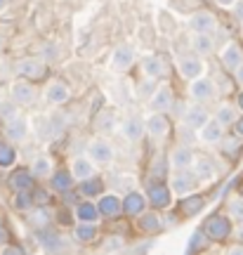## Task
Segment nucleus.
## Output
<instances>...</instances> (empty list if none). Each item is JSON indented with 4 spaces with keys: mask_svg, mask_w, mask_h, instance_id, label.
<instances>
[{
    "mask_svg": "<svg viewBox=\"0 0 243 255\" xmlns=\"http://www.w3.org/2000/svg\"><path fill=\"white\" fill-rule=\"evenodd\" d=\"M203 229H206V234H208L210 241H222V239L229 237V232H232V222H229L227 218H222V215H213V218L206 220Z\"/></svg>",
    "mask_w": 243,
    "mask_h": 255,
    "instance_id": "1",
    "label": "nucleus"
},
{
    "mask_svg": "<svg viewBox=\"0 0 243 255\" xmlns=\"http://www.w3.org/2000/svg\"><path fill=\"white\" fill-rule=\"evenodd\" d=\"M196 180L198 177L194 175V170L189 173V168H187V170H175V175H172V189H175L177 196H187V194L194 191Z\"/></svg>",
    "mask_w": 243,
    "mask_h": 255,
    "instance_id": "2",
    "label": "nucleus"
},
{
    "mask_svg": "<svg viewBox=\"0 0 243 255\" xmlns=\"http://www.w3.org/2000/svg\"><path fill=\"white\" fill-rule=\"evenodd\" d=\"M191 170L196 175L201 182H210V180H215V161L210 158V156H194V163H191Z\"/></svg>",
    "mask_w": 243,
    "mask_h": 255,
    "instance_id": "3",
    "label": "nucleus"
},
{
    "mask_svg": "<svg viewBox=\"0 0 243 255\" xmlns=\"http://www.w3.org/2000/svg\"><path fill=\"white\" fill-rule=\"evenodd\" d=\"M189 97L194 102H208L215 97V85L213 81H208V78H196V81H191L189 85Z\"/></svg>",
    "mask_w": 243,
    "mask_h": 255,
    "instance_id": "4",
    "label": "nucleus"
},
{
    "mask_svg": "<svg viewBox=\"0 0 243 255\" xmlns=\"http://www.w3.org/2000/svg\"><path fill=\"white\" fill-rule=\"evenodd\" d=\"M36 241L40 244L43 251H50V253H57V251H62L64 248V239L50 227H43L36 232Z\"/></svg>",
    "mask_w": 243,
    "mask_h": 255,
    "instance_id": "5",
    "label": "nucleus"
},
{
    "mask_svg": "<svg viewBox=\"0 0 243 255\" xmlns=\"http://www.w3.org/2000/svg\"><path fill=\"white\" fill-rule=\"evenodd\" d=\"M14 71L19 76H24V78H31V81H36V78H43L45 76V64L40 62V59H19L14 64Z\"/></svg>",
    "mask_w": 243,
    "mask_h": 255,
    "instance_id": "6",
    "label": "nucleus"
},
{
    "mask_svg": "<svg viewBox=\"0 0 243 255\" xmlns=\"http://www.w3.org/2000/svg\"><path fill=\"white\" fill-rule=\"evenodd\" d=\"M121 132H123V137L130 139V142H139L142 135L146 132V123L139 119V116H127V119L121 123Z\"/></svg>",
    "mask_w": 243,
    "mask_h": 255,
    "instance_id": "7",
    "label": "nucleus"
},
{
    "mask_svg": "<svg viewBox=\"0 0 243 255\" xmlns=\"http://www.w3.org/2000/svg\"><path fill=\"white\" fill-rule=\"evenodd\" d=\"M88 154L95 163H111L114 161V146L107 139H92L88 146Z\"/></svg>",
    "mask_w": 243,
    "mask_h": 255,
    "instance_id": "8",
    "label": "nucleus"
},
{
    "mask_svg": "<svg viewBox=\"0 0 243 255\" xmlns=\"http://www.w3.org/2000/svg\"><path fill=\"white\" fill-rule=\"evenodd\" d=\"M146 132H149L153 139H165L168 132H170V121L165 119V114L156 111L151 119L146 121Z\"/></svg>",
    "mask_w": 243,
    "mask_h": 255,
    "instance_id": "9",
    "label": "nucleus"
},
{
    "mask_svg": "<svg viewBox=\"0 0 243 255\" xmlns=\"http://www.w3.org/2000/svg\"><path fill=\"white\" fill-rule=\"evenodd\" d=\"M189 26L194 33H213L217 28V19L213 12H196L189 19Z\"/></svg>",
    "mask_w": 243,
    "mask_h": 255,
    "instance_id": "10",
    "label": "nucleus"
},
{
    "mask_svg": "<svg viewBox=\"0 0 243 255\" xmlns=\"http://www.w3.org/2000/svg\"><path fill=\"white\" fill-rule=\"evenodd\" d=\"M180 73L187 78V81H196L203 76V62H201V57L196 55H187L180 59Z\"/></svg>",
    "mask_w": 243,
    "mask_h": 255,
    "instance_id": "11",
    "label": "nucleus"
},
{
    "mask_svg": "<svg viewBox=\"0 0 243 255\" xmlns=\"http://www.w3.org/2000/svg\"><path fill=\"white\" fill-rule=\"evenodd\" d=\"M12 100L21 104V107H28V104L36 102V88L26 81H17L12 85Z\"/></svg>",
    "mask_w": 243,
    "mask_h": 255,
    "instance_id": "12",
    "label": "nucleus"
},
{
    "mask_svg": "<svg viewBox=\"0 0 243 255\" xmlns=\"http://www.w3.org/2000/svg\"><path fill=\"white\" fill-rule=\"evenodd\" d=\"M26 132H28V123H26V119H21V116H14V119H9L7 123H5V137H7L9 142L26 139Z\"/></svg>",
    "mask_w": 243,
    "mask_h": 255,
    "instance_id": "13",
    "label": "nucleus"
},
{
    "mask_svg": "<svg viewBox=\"0 0 243 255\" xmlns=\"http://www.w3.org/2000/svg\"><path fill=\"white\" fill-rule=\"evenodd\" d=\"M172 90L170 85H161L158 90H153L151 95V109L153 111H161V114H165V111L172 109Z\"/></svg>",
    "mask_w": 243,
    "mask_h": 255,
    "instance_id": "14",
    "label": "nucleus"
},
{
    "mask_svg": "<svg viewBox=\"0 0 243 255\" xmlns=\"http://www.w3.org/2000/svg\"><path fill=\"white\" fill-rule=\"evenodd\" d=\"M222 137H225V126L220 123L217 119H208L201 128V139L208 142V144H217V142H222Z\"/></svg>",
    "mask_w": 243,
    "mask_h": 255,
    "instance_id": "15",
    "label": "nucleus"
},
{
    "mask_svg": "<svg viewBox=\"0 0 243 255\" xmlns=\"http://www.w3.org/2000/svg\"><path fill=\"white\" fill-rule=\"evenodd\" d=\"M146 201H149V196L139 194V191H132V194H127L125 199H123V210H125L127 215L137 218V215H142L146 210Z\"/></svg>",
    "mask_w": 243,
    "mask_h": 255,
    "instance_id": "16",
    "label": "nucleus"
},
{
    "mask_svg": "<svg viewBox=\"0 0 243 255\" xmlns=\"http://www.w3.org/2000/svg\"><path fill=\"white\" fill-rule=\"evenodd\" d=\"M194 163V151L189 146H175L170 151V165L175 170H187Z\"/></svg>",
    "mask_w": 243,
    "mask_h": 255,
    "instance_id": "17",
    "label": "nucleus"
},
{
    "mask_svg": "<svg viewBox=\"0 0 243 255\" xmlns=\"http://www.w3.org/2000/svg\"><path fill=\"white\" fill-rule=\"evenodd\" d=\"M220 59H222V64H225V69H229V71H236V69H239V66L243 64V52H241V47L236 45V43H229V45L222 50Z\"/></svg>",
    "mask_w": 243,
    "mask_h": 255,
    "instance_id": "18",
    "label": "nucleus"
},
{
    "mask_svg": "<svg viewBox=\"0 0 243 255\" xmlns=\"http://www.w3.org/2000/svg\"><path fill=\"white\" fill-rule=\"evenodd\" d=\"M146 196H149V203L156 206V208H168V206H170V189L163 187L161 182L151 184L149 191H146Z\"/></svg>",
    "mask_w": 243,
    "mask_h": 255,
    "instance_id": "19",
    "label": "nucleus"
},
{
    "mask_svg": "<svg viewBox=\"0 0 243 255\" xmlns=\"http://www.w3.org/2000/svg\"><path fill=\"white\" fill-rule=\"evenodd\" d=\"M135 62V50L130 45H118L116 52H114V69L118 71H127Z\"/></svg>",
    "mask_w": 243,
    "mask_h": 255,
    "instance_id": "20",
    "label": "nucleus"
},
{
    "mask_svg": "<svg viewBox=\"0 0 243 255\" xmlns=\"http://www.w3.org/2000/svg\"><path fill=\"white\" fill-rule=\"evenodd\" d=\"M33 170H17V173L9 175V187L14 191H31L33 187Z\"/></svg>",
    "mask_w": 243,
    "mask_h": 255,
    "instance_id": "21",
    "label": "nucleus"
},
{
    "mask_svg": "<svg viewBox=\"0 0 243 255\" xmlns=\"http://www.w3.org/2000/svg\"><path fill=\"white\" fill-rule=\"evenodd\" d=\"M97 208H99V215L114 218V215H118V213L123 210V201H118V196H114V194H107V196L99 199Z\"/></svg>",
    "mask_w": 243,
    "mask_h": 255,
    "instance_id": "22",
    "label": "nucleus"
},
{
    "mask_svg": "<svg viewBox=\"0 0 243 255\" xmlns=\"http://www.w3.org/2000/svg\"><path fill=\"white\" fill-rule=\"evenodd\" d=\"M45 97L47 102H52V104H66L69 102V97H71V92H69V88L64 85V83H50L45 90Z\"/></svg>",
    "mask_w": 243,
    "mask_h": 255,
    "instance_id": "23",
    "label": "nucleus"
},
{
    "mask_svg": "<svg viewBox=\"0 0 243 255\" xmlns=\"http://www.w3.org/2000/svg\"><path fill=\"white\" fill-rule=\"evenodd\" d=\"M92 163L95 161H88V158H76L73 161V165H71V173H73V177L78 180V182H83V180H90L92 175H95V168H92Z\"/></svg>",
    "mask_w": 243,
    "mask_h": 255,
    "instance_id": "24",
    "label": "nucleus"
},
{
    "mask_svg": "<svg viewBox=\"0 0 243 255\" xmlns=\"http://www.w3.org/2000/svg\"><path fill=\"white\" fill-rule=\"evenodd\" d=\"M206 121H208V114L203 107H189V109L184 111V123L189 128H194V130H201Z\"/></svg>",
    "mask_w": 243,
    "mask_h": 255,
    "instance_id": "25",
    "label": "nucleus"
},
{
    "mask_svg": "<svg viewBox=\"0 0 243 255\" xmlns=\"http://www.w3.org/2000/svg\"><path fill=\"white\" fill-rule=\"evenodd\" d=\"M191 47H194L196 55H210L213 47H215V38L210 36V33H196V36L191 38Z\"/></svg>",
    "mask_w": 243,
    "mask_h": 255,
    "instance_id": "26",
    "label": "nucleus"
},
{
    "mask_svg": "<svg viewBox=\"0 0 243 255\" xmlns=\"http://www.w3.org/2000/svg\"><path fill=\"white\" fill-rule=\"evenodd\" d=\"M163 71H165V66L156 55H149L142 59V73L146 78H158V76H163Z\"/></svg>",
    "mask_w": 243,
    "mask_h": 255,
    "instance_id": "27",
    "label": "nucleus"
},
{
    "mask_svg": "<svg viewBox=\"0 0 243 255\" xmlns=\"http://www.w3.org/2000/svg\"><path fill=\"white\" fill-rule=\"evenodd\" d=\"M97 215H99V208L95 203H90V201H83V203L76 206V218L83 220V222H95Z\"/></svg>",
    "mask_w": 243,
    "mask_h": 255,
    "instance_id": "28",
    "label": "nucleus"
},
{
    "mask_svg": "<svg viewBox=\"0 0 243 255\" xmlns=\"http://www.w3.org/2000/svg\"><path fill=\"white\" fill-rule=\"evenodd\" d=\"M73 237L78 239L81 244H88V241L97 237V227L92 222H83L81 220V225H76V229H73Z\"/></svg>",
    "mask_w": 243,
    "mask_h": 255,
    "instance_id": "29",
    "label": "nucleus"
},
{
    "mask_svg": "<svg viewBox=\"0 0 243 255\" xmlns=\"http://www.w3.org/2000/svg\"><path fill=\"white\" fill-rule=\"evenodd\" d=\"M73 173H66V170H59V173H54L52 175V187L57 191H69L71 189V184H73Z\"/></svg>",
    "mask_w": 243,
    "mask_h": 255,
    "instance_id": "30",
    "label": "nucleus"
},
{
    "mask_svg": "<svg viewBox=\"0 0 243 255\" xmlns=\"http://www.w3.org/2000/svg\"><path fill=\"white\" fill-rule=\"evenodd\" d=\"M161 225H163V220L156 215V213H142L139 215V227L144 229V232H158L161 229Z\"/></svg>",
    "mask_w": 243,
    "mask_h": 255,
    "instance_id": "31",
    "label": "nucleus"
},
{
    "mask_svg": "<svg viewBox=\"0 0 243 255\" xmlns=\"http://www.w3.org/2000/svg\"><path fill=\"white\" fill-rule=\"evenodd\" d=\"M31 170H33V175H36V177H50V175H52V163H50V158L40 156V158H36V161H33Z\"/></svg>",
    "mask_w": 243,
    "mask_h": 255,
    "instance_id": "32",
    "label": "nucleus"
},
{
    "mask_svg": "<svg viewBox=\"0 0 243 255\" xmlns=\"http://www.w3.org/2000/svg\"><path fill=\"white\" fill-rule=\"evenodd\" d=\"M182 210H184V215H196L203 210V199L201 196H187L182 201Z\"/></svg>",
    "mask_w": 243,
    "mask_h": 255,
    "instance_id": "33",
    "label": "nucleus"
},
{
    "mask_svg": "<svg viewBox=\"0 0 243 255\" xmlns=\"http://www.w3.org/2000/svg\"><path fill=\"white\" fill-rule=\"evenodd\" d=\"M17 161V151L12 149V144H0V168H9V165Z\"/></svg>",
    "mask_w": 243,
    "mask_h": 255,
    "instance_id": "34",
    "label": "nucleus"
},
{
    "mask_svg": "<svg viewBox=\"0 0 243 255\" xmlns=\"http://www.w3.org/2000/svg\"><path fill=\"white\" fill-rule=\"evenodd\" d=\"M215 119L227 128V126H232V123H236V111L232 109L229 104H222V107L217 109V116H215Z\"/></svg>",
    "mask_w": 243,
    "mask_h": 255,
    "instance_id": "35",
    "label": "nucleus"
},
{
    "mask_svg": "<svg viewBox=\"0 0 243 255\" xmlns=\"http://www.w3.org/2000/svg\"><path fill=\"white\" fill-rule=\"evenodd\" d=\"M206 241H208V234H206V229H196L194 234H191L189 239V253H194V251H201V248H206Z\"/></svg>",
    "mask_w": 243,
    "mask_h": 255,
    "instance_id": "36",
    "label": "nucleus"
},
{
    "mask_svg": "<svg viewBox=\"0 0 243 255\" xmlns=\"http://www.w3.org/2000/svg\"><path fill=\"white\" fill-rule=\"evenodd\" d=\"M97 128L102 130V132H114V128H116V123H114V114L111 111H102L97 116Z\"/></svg>",
    "mask_w": 243,
    "mask_h": 255,
    "instance_id": "37",
    "label": "nucleus"
},
{
    "mask_svg": "<svg viewBox=\"0 0 243 255\" xmlns=\"http://www.w3.org/2000/svg\"><path fill=\"white\" fill-rule=\"evenodd\" d=\"M229 215H232V220L243 222V196H234L229 201Z\"/></svg>",
    "mask_w": 243,
    "mask_h": 255,
    "instance_id": "38",
    "label": "nucleus"
},
{
    "mask_svg": "<svg viewBox=\"0 0 243 255\" xmlns=\"http://www.w3.org/2000/svg\"><path fill=\"white\" fill-rule=\"evenodd\" d=\"M14 208H19V210L33 208V196H31L28 191H17V196H14Z\"/></svg>",
    "mask_w": 243,
    "mask_h": 255,
    "instance_id": "39",
    "label": "nucleus"
},
{
    "mask_svg": "<svg viewBox=\"0 0 243 255\" xmlns=\"http://www.w3.org/2000/svg\"><path fill=\"white\" fill-rule=\"evenodd\" d=\"M102 251H104V253H121V251H123V239H121V237H109V239H104Z\"/></svg>",
    "mask_w": 243,
    "mask_h": 255,
    "instance_id": "40",
    "label": "nucleus"
},
{
    "mask_svg": "<svg viewBox=\"0 0 243 255\" xmlns=\"http://www.w3.org/2000/svg\"><path fill=\"white\" fill-rule=\"evenodd\" d=\"M239 149H241V142H239V137H222V151L227 156H236L239 154Z\"/></svg>",
    "mask_w": 243,
    "mask_h": 255,
    "instance_id": "41",
    "label": "nucleus"
},
{
    "mask_svg": "<svg viewBox=\"0 0 243 255\" xmlns=\"http://www.w3.org/2000/svg\"><path fill=\"white\" fill-rule=\"evenodd\" d=\"M99 189H102V184H99L95 177H90V180H83V182H81V191L85 194V196H97Z\"/></svg>",
    "mask_w": 243,
    "mask_h": 255,
    "instance_id": "42",
    "label": "nucleus"
},
{
    "mask_svg": "<svg viewBox=\"0 0 243 255\" xmlns=\"http://www.w3.org/2000/svg\"><path fill=\"white\" fill-rule=\"evenodd\" d=\"M0 116L9 121V119H14L17 114H14V109H12V107H5V104H0Z\"/></svg>",
    "mask_w": 243,
    "mask_h": 255,
    "instance_id": "43",
    "label": "nucleus"
},
{
    "mask_svg": "<svg viewBox=\"0 0 243 255\" xmlns=\"http://www.w3.org/2000/svg\"><path fill=\"white\" fill-rule=\"evenodd\" d=\"M151 175H153V177H156V175H158V177H163V175H165V170H163V163H161V161H158V163H153Z\"/></svg>",
    "mask_w": 243,
    "mask_h": 255,
    "instance_id": "44",
    "label": "nucleus"
},
{
    "mask_svg": "<svg viewBox=\"0 0 243 255\" xmlns=\"http://www.w3.org/2000/svg\"><path fill=\"white\" fill-rule=\"evenodd\" d=\"M234 126H236V135H239V137H243V116H241V119H236V123H234Z\"/></svg>",
    "mask_w": 243,
    "mask_h": 255,
    "instance_id": "45",
    "label": "nucleus"
},
{
    "mask_svg": "<svg viewBox=\"0 0 243 255\" xmlns=\"http://www.w3.org/2000/svg\"><path fill=\"white\" fill-rule=\"evenodd\" d=\"M234 76H236V81H239V85H243V64L234 71Z\"/></svg>",
    "mask_w": 243,
    "mask_h": 255,
    "instance_id": "46",
    "label": "nucleus"
},
{
    "mask_svg": "<svg viewBox=\"0 0 243 255\" xmlns=\"http://www.w3.org/2000/svg\"><path fill=\"white\" fill-rule=\"evenodd\" d=\"M7 244V232H5V227H0V246H5Z\"/></svg>",
    "mask_w": 243,
    "mask_h": 255,
    "instance_id": "47",
    "label": "nucleus"
},
{
    "mask_svg": "<svg viewBox=\"0 0 243 255\" xmlns=\"http://www.w3.org/2000/svg\"><path fill=\"white\" fill-rule=\"evenodd\" d=\"M215 2H217V5H222V7H232L236 0H215Z\"/></svg>",
    "mask_w": 243,
    "mask_h": 255,
    "instance_id": "48",
    "label": "nucleus"
},
{
    "mask_svg": "<svg viewBox=\"0 0 243 255\" xmlns=\"http://www.w3.org/2000/svg\"><path fill=\"white\" fill-rule=\"evenodd\" d=\"M7 5H9V0H0V12H5V9H7Z\"/></svg>",
    "mask_w": 243,
    "mask_h": 255,
    "instance_id": "49",
    "label": "nucleus"
},
{
    "mask_svg": "<svg viewBox=\"0 0 243 255\" xmlns=\"http://www.w3.org/2000/svg\"><path fill=\"white\" fill-rule=\"evenodd\" d=\"M229 253H243V248H241V246H236V248H232Z\"/></svg>",
    "mask_w": 243,
    "mask_h": 255,
    "instance_id": "50",
    "label": "nucleus"
},
{
    "mask_svg": "<svg viewBox=\"0 0 243 255\" xmlns=\"http://www.w3.org/2000/svg\"><path fill=\"white\" fill-rule=\"evenodd\" d=\"M239 107L243 109V92H241V97H239Z\"/></svg>",
    "mask_w": 243,
    "mask_h": 255,
    "instance_id": "51",
    "label": "nucleus"
}]
</instances>
